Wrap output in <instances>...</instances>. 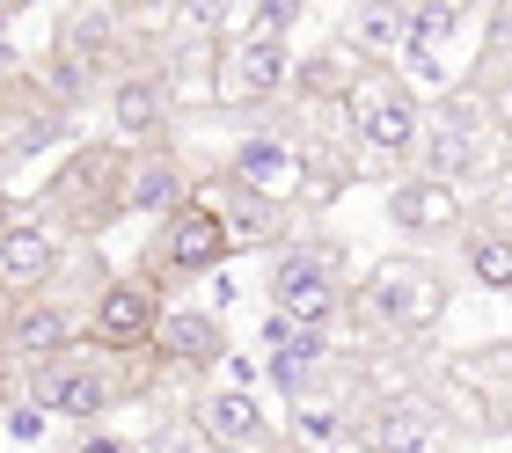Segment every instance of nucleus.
I'll use <instances>...</instances> for the list:
<instances>
[{
  "instance_id": "obj_26",
  "label": "nucleus",
  "mask_w": 512,
  "mask_h": 453,
  "mask_svg": "<svg viewBox=\"0 0 512 453\" xmlns=\"http://www.w3.org/2000/svg\"><path fill=\"white\" fill-rule=\"evenodd\" d=\"M147 453H205V439H191V432H154Z\"/></svg>"
},
{
  "instance_id": "obj_3",
  "label": "nucleus",
  "mask_w": 512,
  "mask_h": 453,
  "mask_svg": "<svg viewBox=\"0 0 512 453\" xmlns=\"http://www.w3.org/2000/svg\"><path fill=\"white\" fill-rule=\"evenodd\" d=\"M344 110H352V132H359L381 161L417 154L425 110H417V88H403V74H381V66H366V74L352 81V95H344Z\"/></svg>"
},
{
  "instance_id": "obj_14",
  "label": "nucleus",
  "mask_w": 512,
  "mask_h": 453,
  "mask_svg": "<svg viewBox=\"0 0 512 453\" xmlns=\"http://www.w3.org/2000/svg\"><path fill=\"white\" fill-rule=\"evenodd\" d=\"M439 432V417L425 402H374V410L359 417V446L366 453H425Z\"/></svg>"
},
{
  "instance_id": "obj_15",
  "label": "nucleus",
  "mask_w": 512,
  "mask_h": 453,
  "mask_svg": "<svg viewBox=\"0 0 512 453\" xmlns=\"http://www.w3.org/2000/svg\"><path fill=\"white\" fill-rule=\"evenodd\" d=\"M191 190H183V161L169 147H139L125 154V212H169L183 205Z\"/></svg>"
},
{
  "instance_id": "obj_22",
  "label": "nucleus",
  "mask_w": 512,
  "mask_h": 453,
  "mask_svg": "<svg viewBox=\"0 0 512 453\" xmlns=\"http://www.w3.org/2000/svg\"><path fill=\"white\" fill-rule=\"evenodd\" d=\"M242 8H249V0H169V15L191 37H227V22H235Z\"/></svg>"
},
{
  "instance_id": "obj_18",
  "label": "nucleus",
  "mask_w": 512,
  "mask_h": 453,
  "mask_svg": "<svg viewBox=\"0 0 512 453\" xmlns=\"http://www.w3.org/2000/svg\"><path fill=\"white\" fill-rule=\"evenodd\" d=\"M81 329H74V315L52 300V307H22V315H8V329H0V344L8 351H22V359H52V351H66Z\"/></svg>"
},
{
  "instance_id": "obj_25",
  "label": "nucleus",
  "mask_w": 512,
  "mask_h": 453,
  "mask_svg": "<svg viewBox=\"0 0 512 453\" xmlns=\"http://www.w3.org/2000/svg\"><path fill=\"white\" fill-rule=\"evenodd\" d=\"M74 453H132V439H118V432H81Z\"/></svg>"
},
{
  "instance_id": "obj_1",
  "label": "nucleus",
  "mask_w": 512,
  "mask_h": 453,
  "mask_svg": "<svg viewBox=\"0 0 512 453\" xmlns=\"http://www.w3.org/2000/svg\"><path fill=\"white\" fill-rule=\"evenodd\" d=\"M125 351H52V359H37L30 366V380H22V395H30V410H44V417H74V424H96V417H110L118 402H132V395H147V380H125Z\"/></svg>"
},
{
  "instance_id": "obj_12",
  "label": "nucleus",
  "mask_w": 512,
  "mask_h": 453,
  "mask_svg": "<svg viewBox=\"0 0 512 453\" xmlns=\"http://www.w3.org/2000/svg\"><path fill=\"white\" fill-rule=\"evenodd\" d=\"M154 359H169V366H191V373H205V366H220L227 359V337H220V322L213 315H191V307H176V315H154Z\"/></svg>"
},
{
  "instance_id": "obj_28",
  "label": "nucleus",
  "mask_w": 512,
  "mask_h": 453,
  "mask_svg": "<svg viewBox=\"0 0 512 453\" xmlns=\"http://www.w3.org/2000/svg\"><path fill=\"white\" fill-rule=\"evenodd\" d=\"M110 15H139V8H169V0H103Z\"/></svg>"
},
{
  "instance_id": "obj_8",
  "label": "nucleus",
  "mask_w": 512,
  "mask_h": 453,
  "mask_svg": "<svg viewBox=\"0 0 512 453\" xmlns=\"http://www.w3.org/2000/svg\"><path fill=\"white\" fill-rule=\"evenodd\" d=\"M154 315H161V307H154L147 285H103L96 307H88V322H81V337L96 351H147Z\"/></svg>"
},
{
  "instance_id": "obj_11",
  "label": "nucleus",
  "mask_w": 512,
  "mask_h": 453,
  "mask_svg": "<svg viewBox=\"0 0 512 453\" xmlns=\"http://www.w3.org/2000/svg\"><path fill=\"white\" fill-rule=\"evenodd\" d=\"M59 271V234L37 227V220H15L0 227V293H37V285H52Z\"/></svg>"
},
{
  "instance_id": "obj_21",
  "label": "nucleus",
  "mask_w": 512,
  "mask_h": 453,
  "mask_svg": "<svg viewBox=\"0 0 512 453\" xmlns=\"http://www.w3.org/2000/svg\"><path fill=\"white\" fill-rule=\"evenodd\" d=\"M403 271H410V264H403V256H395V264H381L374 278L359 285V315H366V322L395 329V293H403Z\"/></svg>"
},
{
  "instance_id": "obj_29",
  "label": "nucleus",
  "mask_w": 512,
  "mask_h": 453,
  "mask_svg": "<svg viewBox=\"0 0 512 453\" xmlns=\"http://www.w3.org/2000/svg\"><path fill=\"white\" fill-rule=\"evenodd\" d=\"M15 52V37H8V8H0V59H8Z\"/></svg>"
},
{
  "instance_id": "obj_9",
  "label": "nucleus",
  "mask_w": 512,
  "mask_h": 453,
  "mask_svg": "<svg viewBox=\"0 0 512 453\" xmlns=\"http://www.w3.org/2000/svg\"><path fill=\"white\" fill-rule=\"evenodd\" d=\"M198 205H213V220L227 234V249H271L278 234H286V205H271V198H256V190H242L235 176H220L213 190H198Z\"/></svg>"
},
{
  "instance_id": "obj_31",
  "label": "nucleus",
  "mask_w": 512,
  "mask_h": 453,
  "mask_svg": "<svg viewBox=\"0 0 512 453\" xmlns=\"http://www.w3.org/2000/svg\"><path fill=\"white\" fill-rule=\"evenodd\" d=\"M0 8H8V15H15V8H22V0H0Z\"/></svg>"
},
{
  "instance_id": "obj_5",
  "label": "nucleus",
  "mask_w": 512,
  "mask_h": 453,
  "mask_svg": "<svg viewBox=\"0 0 512 453\" xmlns=\"http://www.w3.org/2000/svg\"><path fill=\"white\" fill-rule=\"evenodd\" d=\"M286 88V37H235L213 59V103L227 110H256Z\"/></svg>"
},
{
  "instance_id": "obj_17",
  "label": "nucleus",
  "mask_w": 512,
  "mask_h": 453,
  "mask_svg": "<svg viewBox=\"0 0 512 453\" xmlns=\"http://www.w3.org/2000/svg\"><path fill=\"white\" fill-rule=\"evenodd\" d=\"M359 74H366V59L352 52V44H330V52H315V59L286 66V81H293L300 95H308V103H344Z\"/></svg>"
},
{
  "instance_id": "obj_10",
  "label": "nucleus",
  "mask_w": 512,
  "mask_h": 453,
  "mask_svg": "<svg viewBox=\"0 0 512 453\" xmlns=\"http://www.w3.org/2000/svg\"><path fill=\"white\" fill-rule=\"evenodd\" d=\"M461 183H447V176H403L388 190V220L403 227V234H447V227H461Z\"/></svg>"
},
{
  "instance_id": "obj_23",
  "label": "nucleus",
  "mask_w": 512,
  "mask_h": 453,
  "mask_svg": "<svg viewBox=\"0 0 512 453\" xmlns=\"http://www.w3.org/2000/svg\"><path fill=\"white\" fill-rule=\"evenodd\" d=\"M469 271H476L483 285H491V293H498V285L512 278V256H505V234H498V227H491V234H483V242L469 249Z\"/></svg>"
},
{
  "instance_id": "obj_19",
  "label": "nucleus",
  "mask_w": 512,
  "mask_h": 453,
  "mask_svg": "<svg viewBox=\"0 0 512 453\" xmlns=\"http://www.w3.org/2000/svg\"><path fill=\"white\" fill-rule=\"evenodd\" d=\"M403 37H410V22H403V0H366V8L352 15V52L359 59H395L403 52Z\"/></svg>"
},
{
  "instance_id": "obj_13",
  "label": "nucleus",
  "mask_w": 512,
  "mask_h": 453,
  "mask_svg": "<svg viewBox=\"0 0 512 453\" xmlns=\"http://www.w3.org/2000/svg\"><path fill=\"white\" fill-rule=\"evenodd\" d=\"M198 439L213 453H249V446H264V410L242 388H213L198 402Z\"/></svg>"
},
{
  "instance_id": "obj_30",
  "label": "nucleus",
  "mask_w": 512,
  "mask_h": 453,
  "mask_svg": "<svg viewBox=\"0 0 512 453\" xmlns=\"http://www.w3.org/2000/svg\"><path fill=\"white\" fill-rule=\"evenodd\" d=\"M8 388H15V380H8V366H0V410H8Z\"/></svg>"
},
{
  "instance_id": "obj_2",
  "label": "nucleus",
  "mask_w": 512,
  "mask_h": 453,
  "mask_svg": "<svg viewBox=\"0 0 512 453\" xmlns=\"http://www.w3.org/2000/svg\"><path fill=\"white\" fill-rule=\"evenodd\" d=\"M125 154H132V147H110V139L66 154V169L52 176V190H44V205H52V227L96 234V227L118 220V212H125Z\"/></svg>"
},
{
  "instance_id": "obj_27",
  "label": "nucleus",
  "mask_w": 512,
  "mask_h": 453,
  "mask_svg": "<svg viewBox=\"0 0 512 453\" xmlns=\"http://www.w3.org/2000/svg\"><path fill=\"white\" fill-rule=\"evenodd\" d=\"M293 329H300V322H286V315H271V322H264V344L278 351V344H286V337H293Z\"/></svg>"
},
{
  "instance_id": "obj_16",
  "label": "nucleus",
  "mask_w": 512,
  "mask_h": 453,
  "mask_svg": "<svg viewBox=\"0 0 512 453\" xmlns=\"http://www.w3.org/2000/svg\"><path fill=\"white\" fill-rule=\"evenodd\" d=\"M161 117H169V81H161V74H125V81H110V125H118L125 139H147Z\"/></svg>"
},
{
  "instance_id": "obj_6",
  "label": "nucleus",
  "mask_w": 512,
  "mask_h": 453,
  "mask_svg": "<svg viewBox=\"0 0 512 453\" xmlns=\"http://www.w3.org/2000/svg\"><path fill=\"white\" fill-rule=\"evenodd\" d=\"M227 176H235L242 190H256V198L271 205H300L308 198V147H293V139H235L227 147Z\"/></svg>"
},
{
  "instance_id": "obj_4",
  "label": "nucleus",
  "mask_w": 512,
  "mask_h": 453,
  "mask_svg": "<svg viewBox=\"0 0 512 453\" xmlns=\"http://www.w3.org/2000/svg\"><path fill=\"white\" fill-rule=\"evenodd\" d=\"M337 249H278V264H271V315H286L300 329H330L337 322Z\"/></svg>"
},
{
  "instance_id": "obj_20",
  "label": "nucleus",
  "mask_w": 512,
  "mask_h": 453,
  "mask_svg": "<svg viewBox=\"0 0 512 453\" xmlns=\"http://www.w3.org/2000/svg\"><path fill=\"white\" fill-rule=\"evenodd\" d=\"M439 315H447V278L410 264L403 271V293H395V329H432Z\"/></svg>"
},
{
  "instance_id": "obj_7",
  "label": "nucleus",
  "mask_w": 512,
  "mask_h": 453,
  "mask_svg": "<svg viewBox=\"0 0 512 453\" xmlns=\"http://www.w3.org/2000/svg\"><path fill=\"white\" fill-rule=\"evenodd\" d=\"M147 264L176 271V278H205L213 264H227V234H220V220H213V205L183 198V205L169 212V234L154 242V256H147Z\"/></svg>"
},
{
  "instance_id": "obj_32",
  "label": "nucleus",
  "mask_w": 512,
  "mask_h": 453,
  "mask_svg": "<svg viewBox=\"0 0 512 453\" xmlns=\"http://www.w3.org/2000/svg\"><path fill=\"white\" fill-rule=\"evenodd\" d=\"M249 453H256V446H249Z\"/></svg>"
},
{
  "instance_id": "obj_24",
  "label": "nucleus",
  "mask_w": 512,
  "mask_h": 453,
  "mask_svg": "<svg viewBox=\"0 0 512 453\" xmlns=\"http://www.w3.org/2000/svg\"><path fill=\"white\" fill-rule=\"evenodd\" d=\"M264 380H271V388L286 395V402L315 388V380H308V359H293V351H271V373H264Z\"/></svg>"
}]
</instances>
